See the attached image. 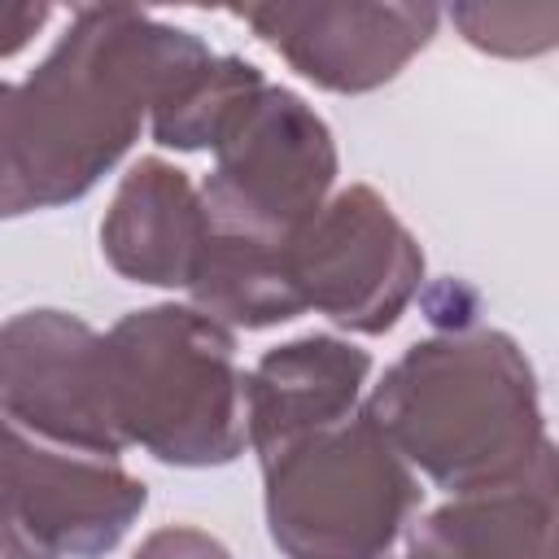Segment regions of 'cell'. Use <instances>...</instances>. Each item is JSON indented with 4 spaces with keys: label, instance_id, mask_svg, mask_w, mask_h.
Returning <instances> with one entry per match:
<instances>
[{
    "label": "cell",
    "instance_id": "cell-1",
    "mask_svg": "<svg viewBox=\"0 0 559 559\" xmlns=\"http://www.w3.org/2000/svg\"><path fill=\"white\" fill-rule=\"evenodd\" d=\"M210 61L197 35L140 9H79L52 57L4 87V214L87 192L131 144L144 105L162 109Z\"/></svg>",
    "mask_w": 559,
    "mask_h": 559
},
{
    "label": "cell",
    "instance_id": "cell-2",
    "mask_svg": "<svg viewBox=\"0 0 559 559\" xmlns=\"http://www.w3.org/2000/svg\"><path fill=\"white\" fill-rule=\"evenodd\" d=\"M371 419L463 498L511 485L559 489V454L542 437L533 371L498 332L415 345L376 389Z\"/></svg>",
    "mask_w": 559,
    "mask_h": 559
},
{
    "label": "cell",
    "instance_id": "cell-3",
    "mask_svg": "<svg viewBox=\"0 0 559 559\" xmlns=\"http://www.w3.org/2000/svg\"><path fill=\"white\" fill-rule=\"evenodd\" d=\"M96 389L114 437L166 463H227L249 437L231 336L192 310L127 314L96 345Z\"/></svg>",
    "mask_w": 559,
    "mask_h": 559
},
{
    "label": "cell",
    "instance_id": "cell-4",
    "mask_svg": "<svg viewBox=\"0 0 559 559\" xmlns=\"http://www.w3.org/2000/svg\"><path fill=\"white\" fill-rule=\"evenodd\" d=\"M218 170L205 179L210 236L288 253L319 218L336 157L328 127L284 87H249L218 122Z\"/></svg>",
    "mask_w": 559,
    "mask_h": 559
},
{
    "label": "cell",
    "instance_id": "cell-5",
    "mask_svg": "<svg viewBox=\"0 0 559 559\" xmlns=\"http://www.w3.org/2000/svg\"><path fill=\"white\" fill-rule=\"evenodd\" d=\"M271 533L293 559H380L415 502L393 441L371 415L306 437L275 463Z\"/></svg>",
    "mask_w": 559,
    "mask_h": 559
},
{
    "label": "cell",
    "instance_id": "cell-6",
    "mask_svg": "<svg viewBox=\"0 0 559 559\" xmlns=\"http://www.w3.org/2000/svg\"><path fill=\"white\" fill-rule=\"evenodd\" d=\"M288 271L306 306L328 310L345 328L384 332L406 306L424 258L389 205L367 188H349L293 240Z\"/></svg>",
    "mask_w": 559,
    "mask_h": 559
},
{
    "label": "cell",
    "instance_id": "cell-7",
    "mask_svg": "<svg viewBox=\"0 0 559 559\" xmlns=\"http://www.w3.org/2000/svg\"><path fill=\"white\" fill-rule=\"evenodd\" d=\"M144 507V485L114 459L87 450H52L4 424V524L57 555L109 550Z\"/></svg>",
    "mask_w": 559,
    "mask_h": 559
},
{
    "label": "cell",
    "instance_id": "cell-8",
    "mask_svg": "<svg viewBox=\"0 0 559 559\" xmlns=\"http://www.w3.org/2000/svg\"><path fill=\"white\" fill-rule=\"evenodd\" d=\"M96 345L79 319L57 310L17 314L4 328V415L35 437L66 450H87L114 459L122 441L114 437L100 389H96Z\"/></svg>",
    "mask_w": 559,
    "mask_h": 559
},
{
    "label": "cell",
    "instance_id": "cell-9",
    "mask_svg": "<svg viewBox=\"0 0 559 559\" xmlns=\"http://www.w3.org/2000/svg\"><path fill=\"white\" fill-rule=\"evenodd\" d=\"M236 13L301 74L341 92L393 79L437 26L432 4H249Z\"/></svg>",
    "mask_w": 559,
    "mask_h": 559
},
{
    "label": "cell",
    "instance_id": "cell-10",
    "mask_svg": "<svg viewBox=\"0 0 559 559\" xmlns=\"http://www.w3.org/2000/svg\"><path fill=\"white\" fill-rule=\"evenodd\" d=\"M367 376V354L328 336H306L266 354L245 384L249 402V441L262 450V463H275L314 432L345 424L354 411L358 384Z\"/></svg>",
    "mask_w": 559,
    "mask_h": 559
},
{
    "label": "cell",
    "instance_id": "cell-11",
    "mask_svg": "<svg viewBox=\"0 0 559 559\" xmlns=\"http://www.w3.org/2000/svg\"><path fill=\"white\" fill-rule=\"evenodd\" d=\"M205 236H210L205 205L192 201L183 170H170L157 157L140 162L127 175L100 227L109 262L122 275L148 284H192Z\"/></svg>",
    "mask_w": 559,
    "mask_h": 559
},
{
    "label": "cell",
    "instance_id": "cell-12",
    "mask_svg": "<svg viewBox=\"0 0 559 559\" xmlns=\"http://www.w3.org/2000/svg\"><path fill=\"white\" fill-rule=\"evenodd\" d=\"M411 559H559V489L467 493L415 524Z\"/></svg>",
    "mask_w": 559,
    "mask_h": 559
},
{
    "label": "cell",
    "instance_id": "cell-13",
    "mask_svg": "<svg viewBox=\"0 0 559 559\" xmlns=\"http://www.w3.org/2000/svg\"><path fill=\"white\" fill-rule=\"evenodd\" d=\"M454 22L480 48L533 52L559 39V9H454Z\"/></svg>",
    "mask_w": 559,
    "mask_h": 559
},
{
    "label": "cell",
    "instance_id": "cell-14",
    "mask_svg": "<svg viewBox=\"0 0 559 559\" xmlns=\"http://www.w3.org/2000/svg\"><path fill=\"white\" fill-rule=\"evenodd\" d=\"M135 559H227V550L192 528H162L144 542V550Z\"/></svg>",
    "mask_w": 559,
    "mask_h": 559
}]
</instances>
